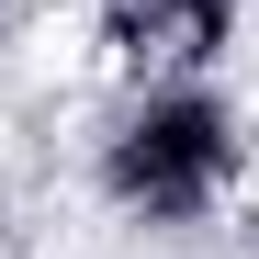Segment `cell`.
Instances as JSON below:
<instances>
[{"label": "cell", "mask_w": 259, "mask_h": 259, "mask_svg": "<svg viewBox=\"0 0 259 259\" xmlns=\"http://www.w3.org/2000/svg\"><path fill=\"white\" fill-rule=\"evenodd\" d=\"M203 169H214V124H203V113H158L147 147L124 158V181H136V192H192Z\"/></svg>", "instance_id": "6da1fadb"}, {"label": "cell", "mask_w": 259, "mask_h": 259, "mask_svg": "<svg viewBox=\"0 0 259 259\" xmlns=\"http://www.w3.org/2000/svg\"><path fill=\"white\" fill-rule=\"evenodd\" d=\"M124 23L147 34V46H169V57H192L214 23H226V0H124Z\"/></svg>", "instance_id": "7a4b0ae2"}]
</instances>
